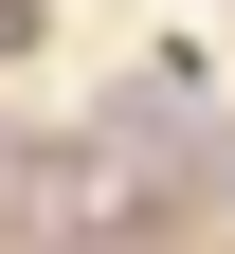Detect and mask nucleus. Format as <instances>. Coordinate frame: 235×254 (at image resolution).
<instances>
[{
	"instance_id": "f257e3e1",
	"label": "nucleus",
	"mask_w": 235,
	"mask_h": 254,
	"mask_svg": "<svg viewBox=\"0 0 235 254\" xmlns=\"http://www.w3.org/2000/svg\"><path fill=\"white\" fill-rule=\"evenodd\" d=\"M18 37H37V0H0V55H18Z\"/></svg>"
}]
</instances>
